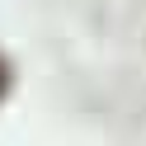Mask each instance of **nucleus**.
<instances>
[{"label": "nucleus", "instance_id": "nucleus-1", "mask_svg": "<svg viewBox=\"0 0 146 146\" xmlns=\"http://www.w3.org/2000/svg\"><path fill=\"white\" fill-rule=\"evenodd\" d=\"M5 90H10V66L0 61V99H5Z\"/></svg>", "mask_w": 146, "mask_h": 146}]
</instances>
